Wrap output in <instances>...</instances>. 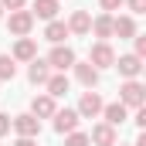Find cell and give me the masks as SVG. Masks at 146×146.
<instances>
[{"label":"cell","mask_w":146,"mask_h":146,"mask_svg":"<svg viewBox=\"0 0 146 146\" xmlns=\"http://www.w3.org/2000/svg\"><path fill=\"white\" fill-rule=\"evenodd\" d=\"M119 102H122L126 109H143L146 106V85L139 82V78L122 82V85H119Z\"/></svg>","instance_id":"cell-1"},{"label":"cell","mask_w":146,"mask_h":146,"mask_svg":"<svg viewBox=\"0 0 146 146\" xmlns=\"http://www.w3.org/2000/svg\"><path fill=\"white\" fill-rule=\"evenodd\" d=\"M88 65H92L95 72H102V68H112V65H115V51H112L109 41H95V44H92Z\"/></svg>","instance_id":"cell-2"},{"label":"cell","mask_w":146,"mask_h":146,"mask_svg":"<svg viewBox=\"0 0 146 146\" xmlns=\"http://www.w3.org/2000/svg\"><path fill=\"white\" fill-rule=\"evenodd\" d=\"M7 27H10V34L27 37L31 31H34V14H31V10H10V17H7Z\"/></svg>","instance_id":"cell-3"},{"label":"cell","mask_w":146,"mask_h":146,"mask_svg":"<svg viewBox=\"0 0 146 146\" xmlns=\"http://www.w3.org/2000/svg\"><path fill=\"white\" fill-rule=\"evenodd\" d=\"M44 61H48L54 72H68L75 61H78V58H75V51L68 48V44H54V48H51V54H48Z\"/></svg>","instance_id":"cell-4"},{"label":"cell","mask_w":146,"mask_h":146,"mask_svg":"<svg viewBox=\"0 0 146 146\" xmlns=\"http://www.w3.org/2000/svg\"><path fill=\"white\" fill-rule=\"evenodd\" d=\"M10 129H14L17 136L37 139V136H41V119H34L31 112H24V115H14V119H10Z\"/></svg>","instance_id":"cell-5"},{"label":"cell","mask_w":146,"mask_h":146,"mask_svg":"<svg viewBox=\"0 0 146 146\" xmlns=\"http://www.w3.org/2000/svg\"><path fill=\"white\" fill-rule=\"evenodd\" d=\"M102 106H106V102H102V95L88 88V92H82V99H78V109H75V112H78L82 119H95V115H102Z\"/></svg>","instance_id":"cell-6"},{"label":"cell","mask_w":146,"mask_h":146,"mask_svg":"<svg viewBox=\"0 0 146 146\" xmlns=\"http://www.w3.org/2000/svg\"><path fill=\"white\" fill-rule=\"evenodd\" d=\"M51 119H54V133H61V136L75 133V129H78V122H82V115H78L75 109H58Z\"/></svg>","instance_id":"cell-7"},{"label":"cell","mask_w":146,"mask_h":146,"mask_svg":"<svg viewBox=\"0 0 146 146\" xmlns=\"http://www.w3.org/2000/svg\"><path fill=\"white\" fill-rule=\"evenodd\" d=\"M112 68H119V75L129 82V78H139V72H143V58H136V54H119Z\"/></svg>","instance_id":"cell-8"},{"label":"cell","mask_w":146,"mask_h":146,"mask_svg":"<svg viewBox=\"0 0 146 146\" xmlns=\"http://www.w3.org/2000/svg\"><path fill=\"white\" fill-rule=\"evenodd\" d=\"M112 37H119V41H133V37H136V17H129V14L112 17Z\"/></svg>","instance_id":"cell-9"},{"label":"cell","mask_w":146,"mask_h":146,"mask_svg":"<svg viewBox=\"0 0 146 146\" xmlns=\"http://www.w3.org/2000/svg\"><path fill=\"white\" fill-rule=\"evenodd\" d=\"M54 112H58V106H54V99H51L48 92L31 99V115H34V119H51Z\"/></svg>","instance_id":"cell-10"},{"label":"cell","mask_w":146,"mask_h":146,"mask_svg":"<svg viewBox=\"0 0 146 146\" xmlns=\"http://www.w3.org/2000/svg\"><path fill=\"white\" fill-rule=\"evenodd\" d=\"M88 143H95V146H115V143H119V136H115V126H109V122H99V126L92 129Z\"/></svg>","instance_id":"cell-11"},{"label":"cell","mask_w":146,"mask_h":146,"mask_svg":"<svg viewBox=\"0 0 146 146\" xmlns=\"http://www.w3.org/2000/svg\"><path fill=\"white\" fill-rule=\"evenodd\" d=\"M10 58H14V61H34V58H37V41H34V37H17Z\"/></svg>","instance_id":"cell-12"},{"label":"cell","mask_w":146,"mask_h":146,"mask_svg":"<svg viewBox=\"0 0 146 146\" xmlns=\"http://www.w3.org/2000/svg\"><path fill=\"white\" fill-rule=\"evenodd\" d=\"M88 31H92V14H88V10H75L72 17H68V34L85 37Z\"/></svg>","instance_id":"cell-13"},{"label":"cell","mask_w":146,"mask_h":146,"mask_svg":"<svg viewBox=\"0 0 146 146\" xmlns=\"http://www.w3.org/2000/svg\"><path fill=\"white\" fill-rule=\"evenodd\" d=\"M72 72H75V78H78V85H85V88H95V85H99V72H95L88 61H75Z\"/></svg>","instance_id":"cell-14"},{"label":"cell","mask_w":146,"mask_h":146,"mask_svg":"<svg viewBox=\"0 0 146 146\" xmlns=\"http://www.w3.org/2000/svg\"><path fill=\"white\" fill-rule=\"evenodd\" d=\"M27 78H31V85H44V82L51 78V65H48L44 58H34V61H27Z\"/></svg>","instance_id":"cell-15"},{"label":"cell","mask_w":146,"mask_h":146,"mask_svg":"<svg viewBox=\"0 0 146 146\" xmlns=\"http://www.w3.org/2000/svg\"><path fill=\"white\" fill-rule=\"evenodd\" d=\"M44 88H48V95H51V99H61V95H68L72 82H68V75H65V72H58V75H51V78L44 82Z\"/></svg>","instance_id":"cell-16"},{"label":"cell","mask_w":146,"mask_h":146,"mask_svg":"<svg viewBox=\"0 0 146 146\" xmlns=\"http://www.w3.org/2000/svg\"><path fill=\"white\" fill-rule=\"evenodd\" d=\"M102 119H106L109 126H122V122L129 119V109H126L122 102H109V106H102Z\"/></svg>","instance_id":"cell-17"},{"label":"cell","mask_w":146,"mask_h":146,"mask_svg":"<svg viewBox=\"0 0 146 146\" xmlns=\"http://www.w3.org/2000/svg\"><path fill=\"white\" fill-rule=\"evenodd\" d=\"M65 37H72L65 21H58V17L48 21V27H44V41H51V44H65Z\"/></svg>","instance_id":"cell-18"},{"label":"cell","mask_w":146,"mask_h":146,"mask_svg":"<svg viewBox=\"0 0 146 146\" xmlns=\"http://www.w3.org/2000/svg\"><path fill=\"white\" fill-rule=\"evenodd\" d=\"M31 14H34V21H54L58 17V0H34Z\"/></svg>","instance_id":"cell-19"},{"label":"cell","mask_w":146,"mask_h":146,"mask_svg":"<svg viewBox=\"0 0 146 146\" xmlns=\"http://www.w3.org/2000/svg\"><path fill=\"white\" fill-rule=\"evenodd\" d=\"M88 34H95L99 41H109L112 37V14H99L95 21H92V31Z\"/></svg>","instance_id":"cell-20"},{"label":"cell","mask_w":146,"mask_h":146,"mask_svg":"<svg viewBox=\"0 0 146 146\" xmlns=\"http://www.w3.org/2000/svg\"><path fill=\"white\" fill-rule=\"evenodd\" d=\"M17 78V61L10 54H0V82H14Z\"/></svg>","instance_id":"cell-21"},{"label":"cell","mask_w":146,"mask_h":146,"mask_svg":"<svg viewBox=\"0 0 146 146\" xmlns=\"http://www.w3.org/2000/svg\"><path fill=\"white\" fill-rule=\"evenodd\" d=\"M65 146H92V143H88V133H78L75 129V133L65 136Z\"/></svg>","instance_id":"cell-22"},{"label":"cell","mask_w":146,"mask_h":146,"mask_svg":"<svg viewBox=\"0 0 146 146\" xmlns=\"http://www.w3.org/2000/svg\"><path fill=\"white\" fill-rule=\"evenodd\" d=\"M133 54H136V58H146V34L133 37Z\"/></svg>","instance_id":"cell-23"},{"label":"cell","mask_w":146,"mask_h":146,"mask_svg":"<svg viewBox=\"0 0 146 146\" xmlns=\"http://www.w3.org/2000/svg\"><path fill=\"white\" fill-rule=\"evenodd\" d=\"M126 0H99V7H102V14H112V10H119Z\"/></svg>","instance_id":"cell-24"},{"label":"cell","mask_w":146,"mask_h":146,"mask_svg":"<svg viewBox=\"0 0 146 146\" xmlns=\"http://www.w3.org/2000/svg\"><path fill=\"white\" fill-rule=\"evenodd\" d=\"M0 7H3V10H24L27 0H0Z\"/></svg>","instance_id":"cell-25"},{"label":"cell","mask_w":146,"mask_h":146,"mask_svg":"<svg viewBox=\"0 0 146 146\" xmlns=\"http://www.w3.org/2000/svg\"><path fill=\"white\" fill-rule=\"evenodd\" d=\"M126 3H129V17H136V14L146 10V0H126Z\"/></svg>","instance_id":"cell-26"},{"label":"cell","mask_w":146,"mask_h":146,"mask_svg":"<svg viewBox=\"0 0 146 146\" xmlns=\"http://www.w3.org/2000/svg\"><path fill=\"white\" fill-rule=\"evenodd\" d=\"M7 133H10V115H7V112H0V139H3Z\"/></svg>","instance_id":"cell-27"},{"label":"cell","mask_w":146,"mask_h":146,"mask_svg":"<svg viewBox=\"0 0 146 146\" xmlns=\"http://www.w3.org/2000/svg\"><path fill=\"white\" fill-rule=\"evenodd\" d=\"M133 122H136L139 129H146V109H136V115H133Z\"/></svg>","instance_id":"cell-28"},{"label":"cell","mask_w":146,"mask_h":146,"mask_svg":"<svg viewBox=\"0 0 146 146\" xmlns=\"http://www.w3.org/2000/svg\"><path fill=\"white\" fill-rule=\"evenodd\" d=\"M14 146H37V139H27V136H17V143Z\"/></svg>","instance_id":"cell-29"},{"label":"cell","mask_w":146,"mask_h":146,"mask_svg":"<svg viewBox=\"0 0 146 146\" xmlns=\"http://www.w3.org/2000/svg\"><path fill=\"white\" fill-rule=\"evenodd\" d=\"M0 21H3V7H0Z\"/></svg>","instance_id":"cell-30"},{"label":"cell","mask_w":146,"mask_h":146,"mask_svg":"<svg viewBox=\"0 0 146 146\" xmlns=\"http://www.w3.org/2000/svg\"><path fill=\"white\" fill-rule=\"evenodd\" d=\"M119 146H122V143H119Z\"/></svg>","instance_id":"cell-31"}]
</instances>
